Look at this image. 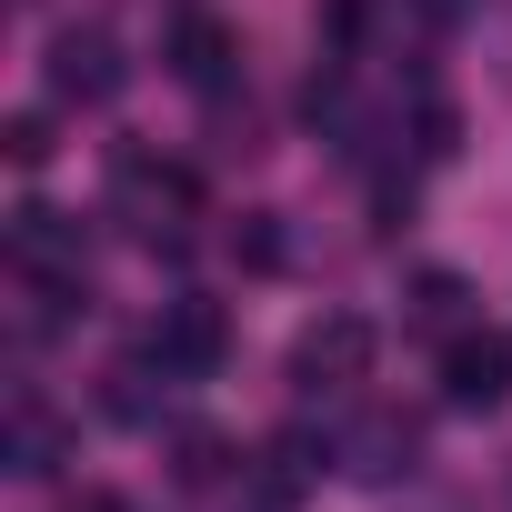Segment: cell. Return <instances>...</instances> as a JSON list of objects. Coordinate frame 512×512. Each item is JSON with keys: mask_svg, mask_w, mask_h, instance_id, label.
<instances>
[{"mask_svg": "<svg viewBox=\"0 0 512 512\" xmlns=\"http://www.w3.org/2000/svg\"><path fill=\"white\" fill-rule=\"evenodd\" d=\"M11 262H21L31 282H61V272H81V231H71L61 211H41V201H31V211L11 221Z\"/></svg>", "mask_w": 512, "mask_h": 512, "instance_id": "cell-8", "label": "cell"}, {"mask_svg": "<svg viewBox=\"0 0 512 512\" xmlns=\"http://www.w3.org/2000/svg\"><path fill=\"white\" fill-rule=\"evenodd\" d=\"M362 372H372V322L362 312H322V322L292 332V382L302 392H352Z\"/></svg>", "mask_w": 512, "mask_h": 512, "instance_id": "cell-2", "label": "cell"}, {"mask_svg": "<svg viewBox=\"0 0 512 512\" xmlns=\"http://www.w3.org/2000/svg\"><path fill=\"white\" fill-rule=\"evenodd\" d=\"M412 462H422V422L412 412H372V422L342 432V472L352 482H402Z\"/></svg>", "mask_w": 512, "mask_h": 512, "instance_id": "cell-7", "label": "cell"}, {"mask_svg": "<svg viewBox=\"0 0 512 512\" xmlns=\"http://www.w3.org/2000/svg\"><path fill=\"white\" fill-rule=\"evenodd\" d=\"M462 302H472V292H462L452 272H422V282L402 292V322H412V332H442V342H452V332H462Z\"/></svg>", "mask_w": 512, "mask_h": 512, "instance_id": "cell-11", "label": "cell"}, {"mask_svg": "<svg viewBox=\"0 0 512 512\" xmlns=\"http://www.w3.org/2000/svg\"><path fill=\"white\" fill-rule=\"evenodd\" d=\"M0 141H11V161H21V171H41V161H51V121H41V111H21Z\"/></svg>", "mask_w": 512, "mask_h": 512, "instance_id": "cell-18", "label": "cell"}, {"mask_svg": "<svg viewBox=\"0 0 512 512\" xmlns=\"http://www.w3.org/2000/svg\"><path fill=\"white\" fill-rule=\"evenodd\" d=\"M211 151H262V111L231 101V91H211Z\"/></svg>", "mask_w": 512, "mask_h": 512, "instance_id": "cell-15", "label": "cell"}, {"mask_svg": "<svg viewBox=\"0 0 512 512\" xmlns=\"http://www.w3.org/2000/svg\"><path fill=\"white\" fill-rule=\"evenodd\" d=\"M171 472H181V482H231V472H241V452H231L221 432L181 422V432H171Z\"/></svg>", "mask_w": 512, "mask_h": 512, "instance_id": "cell-13", "label": "cell"}, {"mask_svg": "<svg viewBox=\"0 0 512 512\" xmlns=\"http://www.w3.org/2000/svg\"><path fill=\"white\" fill-rule=\"evenodd\" d=\"M71 512H121V502H111V492H81V502H71Z\"/></svg>", "mask_w": 512, "mask_h": 512, "instance_id": "cell-19", "label": "cell"}, {"mask_svg": "<svg viewBox=\"0 0 512 512\" xmlns=\"http://www.w3.org/2000/svg\"><path fill=\"white\" fill-rule=\"evenodd\" d=\"M61 452H71L61 412H41V402L21 392V402H11V472H21V482H51V472H61Z\"/></svg>", "mask_w": 512, "mask_h": 512, "instance_id": "cell-9", "label": "cell"}, {"mask_svg": "<svg viewBox=\"0 0 512 512\" xmlns=\"http://www.w3.org/2000/svg\"><path fill=\"white\" fill-rule=\"evenodd\" d=\"M121 41L111 31H61L51 41V101H71V111H101V101H121Z\"/></svg>", "mask_w": 512, "mask_h": 512, "instance_id": "cell-4", "label": "cell"}, {"mask_svg": "<svg viewBox=\"0 0 512 512\" xmlns=\"http://www.w3.org/2000/svg\"><path fill=\"white\" fill-rule=\"evenodd\" d=\"M231 512H302V472H292V462H241Z\"/></svg>", "mask_w": 512, "mask_h": 512, "instance_id": "cell-14", "label": "cell"}, {"mask_svg": "<svg viewBox=\"0 0 512 512\" xmlns=\"http://www.w3.org/2000/svg\"><path fill=\"white\" fill-rule=\"evenodd\" d=\"M362 21H372V0H322V51L342 61V51L362 41Z\"/></svg>", "mask_w": 512, "mask_h": 512, "instance_id": "cell-17", "label": "cell"}, {"mask_svg": "<svg viewBox=\"0 0 512 512\" xmlns=\"http://www.w3.org/2000/svg\"><path fill=\"white\" fill-rule=\"evenodd\" d=\"M151 352H161L181 382L221 372V352H231V322H221V302H171V312L151 322Z\"/></svg>", "mask_w": 512, "mask_h": 512, "instance_id": "cell-6", "label": "cell"}, {"mask_svg": "<svg viewBox=\"0 0 512 512\" xmlns=\"http://www.w3.org/2000/svg\"><path fill=\"white\" fill-rule=\"evenodd\" d=\"M442 402L452 412H502L512 402V342L502 332H452L442 342Z\"/></svg>", "mask_w": 512, "mask_h": 512, "instance_id": "cell-3", "label": "cell"}, {"mask_svg": "<svg viewBox=\"0 0 512 512\" xmlns=\"http://www.w3.org/2000/svg\"><path fill=\"white\" fill-rule=\"evenodd\" d=\"M111 211L151 241V251H171L181 262V211H191V171L181 161H161V151H111Z\"/></svg>", "mask_w": 512, "mask_h": 512, "instance_id": "cell-1", "label": "cell"}, {"mask_svg": "<svg viewBox=\"0 0 512 512\" xmlns=\"http://www.w3.org/2000/svg\"><path fill=\"white\" fill-rule=\"evenodd\" d=\"M171 382H181V372H171V362L151 352V362H121L101 402H111V422H161V392H171Z\"/></svg>", "mask_w": 512, "mask_h": 512, "instance_id": "cell-10", "label": "cell"}, {"mask_svg": "<svg viewBox=\"0 0 512 512\" xmlns=\"http://www.w3.org/2000/svg\"><path fill=\"white\" fill-rule=\"evenodd\" d=\"M231 262L272 282V272L292 262V241H282V211H241V221H231Z\"/></svg>", "mask_w": 512, "mask_h": 512, "instance_id": "cell-12", "label": "cell"}, {"mask_svg": "<svg viewBox=\"0 0 512 512\" xmlns=\"http://www.w3.org/2000/svg\"><path fill=\"white\" fill-rule=\"evenodd\" d=\"M412 151H422V161H452V151H462V111H452V101H422V111H412Z\"/></svg>", "mask_w": 512, "mask_h": 512, "instance_id": "cell-16", "label": "cell"}, {"mask_svg": "<svg viewBox=\"0 0 512 512\" xmlns=\"http://www.w3.org/2000/svg\"><path fill=\"white\" fill-rule=\"evenodd\" d=\"M161 61H171L191 91H231L241 41H231V21H211V11H201V0H181V11H171V31H161Z\"/></svg>", "mask_w": 512, "mask_h": 512, "instance_id": "cell-5", "label": "cell"}]
</instances>
